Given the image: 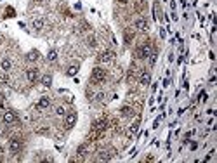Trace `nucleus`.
<instances>
[{
    "label": "nucleus",
    "mask_w": 217,
    "mask_h": 163,
    "mask_svg": "<svg viewBox=\"0 0 217 163\" xmlns=\"http://www.w3.org/2000/svg\"><path fill=\"white\" fill-rule=\"evenodd\" d=\"M130 113H132V109H130L129 106H125V108H122V115H123V116H129Z\"/></svg>",
    "instance_id": "nucleus-17"
},
{
    "label": "nucleus",
    "mask_w": 217,
    "mask_h": 163,
    "mask_svg": "<svg viewBox=\"0 0 217 163\" xmlns=\"http://www.w3.org/2000/svg\"><path fill=\"white\" fill-rule=\"evenodd\" d=\"M75 122H76V115H75V113H68V115H66V120H64V127H66V129H71V127L75 125Z\"/></svg>",
    "instance_id": "nucleus-4"
},
{
    "label": "nucleus",
    "mask_w": 217,
    "mask_h": 163,
    "mask_svg": "<svg viewBox=\"0 0 217 163\" xmlns=\"http://www.w3.org/2000/svg\"><path fill=\"white\" fill-rule=\"evenodd\" d=\"M120 2H127V0H120Z\"/></svg>",
    "instance_id": "nucleus-24"
},
{
    "label": "nucleus",
    "mask_w": 217,
    "mask_h": 163,
    "mask_svg": "<svg viewBox=\"0 0 217 163\" xmlns=\"http://www.w3.org/2000/svg\"><path fill=\"white\" fill-rule=\"evenodd\" d=\"M37 2H42V0H37Z\"/></svg>",
    "instance_id": "nucleus-25"
},
{
    "label": "nucleus",
    "mask_w": 217,
    "mask_h": 163,
    "mask_svg": "<svg viewBox=\"0 0 217 163\" xmlns=\"http://www.w3.org/2000/svg\"><path fill=\"white\" fill-rule=\"evenodd\" d=\"M26 59H28V61H37V59H38V50H31V52L26 56Z\"/></svg>",
    "instance_id": "nucleus-13"
},
{
    "label": "nucleus",
    "mask_w": 217,
    "mask_h": 163,
    "mask_svg": "<svg viewBox=\"0 0 217 163\" xmlns=\"http://www.w3.org/2000/svg\"><path fill=\"white\" fill-rule=\"evenodd\" d=\"M56 113H57V115H59V116H63V115H66V109H64V108H63V106H59V108H57V109H56Z\"/></svg>",
    "instance_id": "nucleus-18"
},
{
    "label": "nucleus",
    "mask_w": 217,
    "mask_h": 163,
    "mask_svg": "<svg viewBox=\"0 0 217 163\" xmlns=\"http://www.w3.org/2000/svg\"><path fill=\"white\" fill-rule=\"evenodd\" d=\"M26 78H28V82L35 83V82H37V78H38V71H37L35 68H30V69L26 71Z\"/></svg>",
    "instance_id": "nucleus-5"
},
{
    "label": "nucleus",
    "mask_w": 217,
    "mask_h": 163,
    "mask_svg": "<svg viewBox=\"0 0 217 163\" xmlns=\"http://www.w3.org/2000/svg\"><path fill=\"white\" fill-rule=\"evenodd\" d=\"M49 106H50V101H49L47 97H42V99L38 101V104H37L38 109H45V108H49Z\"/></svg>",
    "instance_id": "nucleus-9"
},
{
    "label": "nucleus",
    "mask_w": 217,
    "mask_h": 163,
    "mask_svg": "<svg viewBox=\"0 0 217 163\" xmlns=\"http://www.w3.org/2000/svg\"><path fill=\"white\" fill-rule=\"evenodd\" d=\"M47 59H49L50 63H54V61L57 59V52H56V50H50V52L47 54Z\"/></svg>",
    "instance_id": "nucleus-16"
},
{
    "label": "nucleus",
    "mask_w": 217,
    "mask_h": 163,
    "mask_svg": "<svg viewBox=\"0 0 217 163\" xmlns=\"http://www.w3.org/2000/svg\"><path fill=\"white\" fill-rule=\"evenodd\" d=\"M42 85L43 87H50L52 85V76L50 75H43L42 76Z\"/></svg>",
    "instance_id": "nucleus-10"
},
{
    "label": "nucleus",
    "mask_w": 217,
    "mask_h": 163,
    "mask_svg": "<svg viewBox=\"0 0 217 163\" xmlns=\"http://www.w3.org/2000/svg\"><path fill=\"white\" fill-rule=\"evenodd\" d=\"M21 139H17V137H12L10 141H9V149L12 151V153H17L19 149H21Z\"/></svg>",
    "instance_id": "nucleus-3"
},
{
    "label": "nucleus",
    "mask_w": 217,
    "mask_h": 163,
    "mask_svg": "<svg viewBox=\"0 0 217 163\" xmlns=\"http://www.w3.org/2000/svg\"><path fill=\"white\" fill-rule=\"evenodd\" d=\"M200 99H202V101H207V94H205V92H202V94H200Z\"/></svg>",
    "instance_id": "nucleus-23"
},
{
    "label": "nucleus",
    "mask_w": 217,
    "mask_h": 163,
    "mask_svg": "<svg viewBox=\"0 0 217 163\" xmlns=\"http://www.w3.org/2000/svg\"><path fill=\"white\" fill-rule=\"evenodd\" d=\"M149 54H151V45H149V43L141 45V47H139V50H137V57H141V59L149 57Z\"/></svg>",
    "instance_id": "nucleus-2"
},
{
    "label": "nucleus",
    "mask_w": 217,
    "mask_h": 163,
    "mask_svg": "<svg viewBox=\"0 0 217 163\" xmlns=\"http://www.w3.org/2000/svg\"><path fill=\"white\" fill-rule=\"evenodd\" d=\"M136 28H139L141 31H146L148 30V21L146 19H137L136 21Z\"/></svg>",
    "instance_id": "nucleus-8"
},
{
    "label": "nucleus",
    "mask_w": 217,
    "mask_h": 163,
    "mask_svg": "<svg viewBox=\"0 0 217 163\" xmlns=\"http://www.w3.org/2000/svg\"><path fill=\"white\" fill-rule=\"evenodd\" d=\"M85 151H87V146H80V148H78V155H80V156H83Z\"/></svg>",
    "instance_id": "nucleus-19"
},
{
    "label": "nucleus",
    "mask_w": 217,
    "mask_h": 163,
    "mask_svg": "<svg viewBox=\"0 0 217 163\" xmlns=\"http://www.w3.org/2000/svg\"><path fill=\"white\" fill-rule=\"evenodd\" d=\"M113 56H115V54H113L111 50H106V52H103V54H101L99 61H101V63H110V61L113 59Z\"/></svg>",
    "instance_id": "nucleus-7"
},
{
    "label": "nucleus",
    "mask_w": 217,
    "mask_h": 163,
    "mask_svg": "<svg viewBox=\"0 0 217 163\" xmlns=\"http://www.w3.org/2000/svg\"><path fill=\"white\" fill-rule=\"evenodd\" d=\"M76 73H78V64L70 66V68H68V71H66V75H68V76H75Z\"/></svg>",
    "instance_id": "nucleus-11"
},
{
    "label": "nucleus",
    "mask_w": 217,
    "mask_h": 163,
    "mask_svg": "<svg viewBox=\"0 0 217 163\" xmlns=\"http://www.w3.org/2000/svg\"><path fill=\"white\" fill-rule=\"evenodd\" d=\"M7 16L12 17V16H14V9H7Z\"/></svg>",
    "instance_id": "nucleus-22"
},
{
    "label": "nucleus",
    "mask_w": 217,
    "mask_h": 163,
    "mask_svg": "<svg viewBox=\"0 0 217 163\" xmlns=\"http://www.w3.org/2000/svg\"><path fill=\"white\" fill-rule=\"evenodd\" d=\"M99 160H110V155H106V151H103L99 155Z\"/></svg>",
    "instance_id": "nucleus-20"
},
{
    "label": "nucleus",
    "mask_w": 217,
    "mask_h": 163,
    "mask_svg": "<svg viewBox=\"0 0 217 163\" xmlns=\"http://www.w3.org/2000/svg\"><path fill=\"white\" fill-rule=\"evenodd\" d=\"M2 120H3V123L10 125V123H14V122H16V115H14L12 111H5V113H3V116H2Z\"/></svg>",
    "instance_id": "nucleus-6"
},
{
    "label": "nucleus",
    "mask_w": 217,
    "mask_h": 163,
    "mask_svg": "<svg viewBox=\"0 0 217 163\" xmlns=\"http://www.w3.org/2000/svg\"><path fill=\"white\" fill-rule=\"evenodd\" d=\"M10 66H12V64H10V61H9V59H2V69H3V71H9V69H10Z\"/></svg>",
    "instance_id": "nucleus-15"
},
{
    "label": "nucleus",
    "mask_w": 217,
    "mask_h": 163,
    "mask_svg": "<svg viewBox=\"0 0 217 163\" xmlns=\"http://www.w3.org/2000/svg\"><path fill=\"white\" fill-rule=\"evenodd\" d=\"M149 80H151V75H149L148 71H144V73H143V76H141V83H143V85H148V83H149Z\"/></svg>",
    "instance_id": "nucleus-12"
},
{
    "label": "nucleus",
    "mask_w": 217,
    "mask_h": 163,
    "mask_svg": "<svg viewBox=\"0 0 217 163\" xmlns=\"http://www.w3.org/2000/svg\"><path fill=\"white\" fill-rule=\"evenodd\" d=\"M137 129H139V122H136V123L132 125V129H130V134H134V132H136Z\"/></svg>",
    "instance_id": "nucleus-21"
},
{
    "label": "nucleus",
    "mask_w": 217,
    "mask_h": 163,
    "mask_svg": "<svg viewBox=\"0 0 217 163\" xmlns=\"http://www.w3.org/2000/svg\"><path fill=\"white\" fill-rule=\"evenodd\" d=\"M104 78H106V71H104L103 68H94V69H92L90 80H92L94 83H101V82H104Z\"/></svg>",
    "instance_id": "nucleus-1"
},
{
    "label": "nucleus",
    "mask_w": 217,
    "mask_h": 163,
    "mask_svg": "<svg viewBox=\"0 0 217 163\" xmlns=\"http://www.w3.org/2000/svg\"><path fill=\"white\" fill-rule=\"evenodd\" d=\"M33 28L35 30H42L43 28V19H35L33 21Z\"/></svg>",
    "instance_id": "nucleus-14"
}]
</instances>
